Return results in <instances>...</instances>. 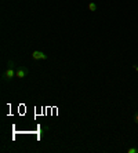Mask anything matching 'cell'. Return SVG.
I'll use <instances>...</instances> for the list:
<instances>
[{"mask_svg": "<svg viewBox=\"0 0 138 153\" xmlns=\"http://www.w3.org/2000/svg\"><path fill=\"white\" fill-rule=\"evenodd\" d=\"M134 122H135V123L138 124V112L135 113V115H134Z\"/></svg>", "mask_w": 138, "mask_h": 153, "instance_id": "52a82bcc", "label": "cell"}, {"mask_svg": "<svg viewBox=\"0 0 138 153\" xmlns=\"http://www.w3.org/2000/svg\"><path fill=\"white\" fill-rule=\"evenodd\" d=\"M7 68H11V69L15 68V63H14L13 59H8V61H7Z\"/></svg>", "mask_w": 138, "mask_h": 153, "instance_id": "5b68a950", "label": "cell"}, {"mask_svg": "<svg viewBox=\"0 0 138 153\" xmlns=\"http://www.w3.org/2000/svg\"><path fill=\"white\" fill-rule=\"evenodd\" d=\"M127 153H138V148H128Z\"/></svg>", "mask_w": 138, "mask_h": 153, "instance_id": "8992f818", "label": "cell"}, {"mask_svg": "<svg viewBox=\"0 0 138 153\" xmlns=\"http://www.w3.org/2000/svg\"><path fill=\"white\" fill-rule=\"evenodd\" d=\"M133 68L137 70V73H138V65H133Z\"/></svg>", "mask_w": 138, "mask_h": 153, "instance_id": "ba28073f", "label": "cell"}, {"mask_svg": "<svg viewBox=\"0 0 138 153\" xmlns=\"http://www.w3.org/2000/svg\"><path fill=\"white\" fill-rule=\"evenodd\" d=\"M15 73H17V70H14V69H11V68H7L4 70V73L1 74L3 81H11V80L15 77Z\"/></svg>", "mask_w": 138, "mask_h": 153, "instance_id": "6da1fadb", "label": "cell"}, {"mask_svg": "<svg viewBox=\"0 0 138 153\" xmlns=\"http://www.w3.org/2000/svg\"><path fill=\"white\" fill-rule=\"evenodd\" d=\"M89 10L90 11H97V3L90 1V3H89Z\"/></svg>", "mask_w": 138, "mask_h": 153, "instance_id": "277c9868", "label": "cell"}, {"mask_svg": "<svg viewBox=\"0 0 138 153\" xmlns=\"http://www.w3.org/2000/svg\"><path fill=\"white\" fill-rule=\"evenodd\" d=\"M32 58H33V59H36V61H40V59H42V61H46V59H47V55L43 53V51L35 50V51L32 53Z\"/></svg>", "mask_w": 138, "mask_h": 153, "instance_id": "3957f363", "label": "cell"}, {"mask_svg": "<svg viewBox=\"0 0 138 153\" xmlns=\"http://www.w3.org/2000/svg\"><path fill=\"white\" fill-rule=\"evenodd\" d=\"M28 74H29V69H28L26 66H20V68L17 69L15 77H18V79H25Z\"/></svg>", "mask_w": 138, "mask_h": 153, "instance_id": "7a4b0ae2", "label": "cell"}]
</instances>
